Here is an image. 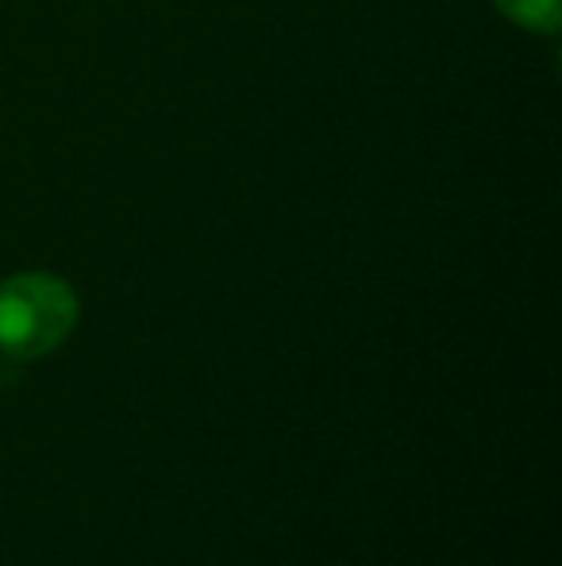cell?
I'll return each instance as SVG.
<instances>
[{
    "instance_id": "6da1fadb",
    "label": "cell",
    "mask_w": 562,
    "mask_h": 566,
    "mask_svg": "<svg viewBox=\"0 0 562 566\" xmlns=\"http://www.w3.org/2000/svg\"><path fill=\"white\" fill-rule=\"evenodd\" d=\"M77 293L43 270L0 282V350L8 358H43L74 332Z\"/></svg>"
},
{
    "instance_id": "7a4b0ae2",
    "label": "cell",
    "mask_w": 562,
    "mask_h": 566,
    "mask_svg": "<svg viewBox=\"0 0 562 566\" xmlns=\"http://www.w3.org/2000/svg\"><path fill=\"white\" fill-rule=\"evenodd\" d=\"M497 12L509 15L517 28H528V31H559L562 23V0H494Z\"/></svg>"
}]
</instances>
